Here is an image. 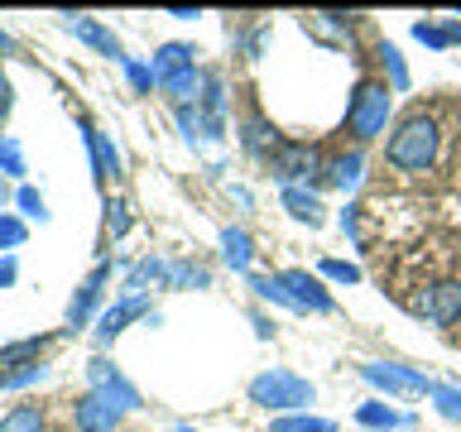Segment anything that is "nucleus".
<instances>
[{
    "label": "nucleus",
    "instance_id": "39448f33",
    "mask_svg": "<svg viewBox=\"0 0 461 432\" xmlns=\"http://www.w3.org/2000/svg\"><path fill=\"white\" fill-rule=\"evenodd\" d=\"M409 312L428 327H452L461 322V279H432L409 298Z\"/></svg>",
    "mask_w": 461,
    "mask_h": 432
},
{
    "label": "nucleus",
    "instance_id": "1a4fd4ad",
    "mask_svg": "<svg viewBox=\"0 0 461 432\" xmlns=\"http://www.w3.org/2000/svg\"><path fill=\"white\" fill-rule=\"evenodd\" d=\"M135 317H149V293H121L111 302V308H101V317H96V327H92V346H96V356L106 351V346L121 337V331L135 322Z\"/></svg>",
    "mask_w": 461,
    "mask_h": 432
},
{
    "label": "nucleus",
    "instance_id": "58836bf2",
    "mask_svg": "<svg viewBox=\"0 0 461 432\" xmlns=\"http://www.w3.org/2000/svg\"><path fill=\"white\" fill-rule=\"evenodd\" d=\"M250 322H255V337H259V341H269V337H274V317H265L259 308L250 312Z\"/></svg>",
    "mask_w": 461,
    "mask_h": 432
},
{
    "label": "nucleus",
    "instance_id": "bb28decb",
    "mask_svg": "<svg viewBox=\"0 0 461 432\" xmlns=\"http://www.w3.org/2000/svg\"><path fill=\"white\" fill-rule=\"evenodd\" d=\"M245 284H250L255 298H265V302H274V308H288V312H294V302H288L279 274H255V269H250V274H245Z\"/></svg>",
    "mask_w": 461,
    "mask_h": 432
},
{
    "label": "nucleus",
    "instance_id": "4be33fe9",
    "mask_svg": "<svg viewBox=\"0 0 461 432\" xmlns=\"http://www.w3.org/2000/svg\"><path fill=\"white\" fill-rule=\"evenodd\" d=\"M356 423L370 428V432H399L403 423H413V418L399 413L394 403H384V399H370V403H360V409H356Z\"/></svg>",
    "mask_w": 461,
    "mask_h": 432
},
{
    "label": "nucleus",
    "instance_id": "a18cd8bd",
    "mask_svg": "<svg viewBox=\"0 0 461 432\" xmlns=\"http://www.w3.org/2000/svg\"><path fill=\"white\" fill-rule=\"evenodd\" d=\"M0 96H10V82H5V72H0Z\"/></svg>",
    "mask_w": 461,
    "mask_h": 432
},
{
    "label": "nucleus",
    "instance_id": "c9c22d12",
    "mask_svg": "<svg viewBox=\"0 0 461 432\" xmlns=\"http://www.w3.org/2000/svg\"><path fill=\"white\" fill-rule=\"evenodd\" d=\"M322 279H331V284H360V265H351V259H322Z\"/></svg>",
    "mask_w": 461,
    "mask_h": 432
},
{
    "label": "nucleus",
    "instance_id": "72a5a7b5",
    "mask_svg": "<svg viewBox=\"0 0 461 432\" xmlns=\"http://www.w3.org/2000/svg\"><path fill=\"white\" fill-rule=\"evenodd\" d=\"M101 212H106V236L111 240H125L130 236V207H125V202L121 197H106V207H101Z\"/></svg>",
    "mask_w": 461,
    "mask_h": 432
},
{
    "label": "nucleus",
    "instance_id": "f3484780",
    "mask_svg": "<svg viewBox=\"0 0 461 432\" xmlns=\"http://www.w3.org/2000/svg\"><path fill=\"white\" fill-rule=\"evenodd\" d=\"M279 202H284V212L294 216V221H303L308 230H317L327 221V207H322V193H317V187H279Z\"/></svg>",
    "mask_w": 461,
    "mask_h": 432
},
{
    "label": "nucleus",
    "instance_id": "dca6fc26",
    "mask_svg": "<svg viewBox=\"0 0 461 432\" xmlns=\"http://www.w3.org/2000/svg\"><path fill=\"white\" fill-rule=\"evenodd\" d=\"M366 183V149H337L327 158V187H337V193H356V187Z\"/></svg>",
    "mask_w": 461,
    "mask_h": 432
},
{
    "label": "nucleus",
    "instance_id": "6ab92c4d",
    "mask_svg": "<svg viewBox=\"0 0 461 432\" xmlns=\"http://www.w3.org/2000/svg\"><path fill=\"white\" fill-rule=\"evenodd\" d=\"M173 115H178V130H183V140L193 144V149H216L226 135H216V130L207 125V115H202V106L193 101V106H173Z\"/></svg>",
    "mask_w": 461,
    "mask_h": 432
},
{
    "label": "nucleus",
    "instance_id": "9d476101",
    "mask_svg": "<svg viewBox=\"0 0 461 432\" xmlns=\"http://www.w3.org/2000/svg\"><path fill=\"white\" fill-rule=\"evenodd\" d=\"M77 130H82V144H86V164H92V178L96 183H121V173H125V158H121V149H115V140L106 135V130H96L92 121H77Z\"/></svg>",
    "mask_w": 461,
    "mask_h": 432
},
{
    "label": "nucleus",
    "instance_id": "7ed1b4c3",
    "mask_svg": "<svg viewBox=\"0 0 461 432\" xmlns=\"http://www.w3.org/2000/svg\"><path fill=\"white\" fill-rule=\"evenodd\" d=\"M265 173L279 187H322L327 183V154L312 140H279V149L265 158Z\"/></svg>",
    "mask_w": 461,
    "mask_h": 432
},
{
    "label": "nucleus",
    "instance_id": "c756f323",
    "mask_svg": "<svg viewBox=\"0 0 461 432\" xmlns=\"http://www.w3.org/2000/svg\"><path fill=\"white\" fill-rule=\"evenodd\" d=\"M14 207H20V216H24V221H49V202H43V193H39V187H29V183H20V187H14Z\"/></svg>",
    "mask_w": 461,
    "mask_h": 432
},
{
    "label": "nucleus",
    "instance_id": "79ce46f5",
    "mask_svg": "<svg viewBox=\"0 0 461 432\" xmlns=\"http://www.w3.org/2000/svg\"><path fill=\"white\" fill-rule=\"evenodd\" d=\"M10 115V96H0V121ZM0 140H5V130H0Z\"/></svg>",
    "mask_w": 461,
    "mask_h": 432
},
{
    "label": "nucleus",
    "instance_id": "cd10ccee",
    "mask_svg": "<svg viewBox=\"0 0 461 432\" xmlns=\"http://www.w3.org/2000/svg\"><path fill=\"white\" fill-rule=\"evenodd\" d=\"M269 432H337V423H331V418H317V413H284L269 423Z\"/></svg>",
    "mask_w": 461,
    "mask_h": 432
},
{
    "label": "nucleus",
    "instance_id": "9b49d317",
    "mask_svg": "<svg viewBox=\"0 0 461 432\" xmlns=\"http://www.w3.org/2000/svg\"><path fill=\"white\" fill-rule=\"evenodd\" d=\"M279 284H284L288 302H294V312H312V317L337 312V302H331V293L322 288L317 274H308V269H279Z\"/></svg>",
    "mask_w": 461,
    "mask_h": 432
},
{
    "label": "nucleus",
    "instance_id": "f704fd0d",
    "mask_svg": "<svg viewBox=\"0 0 461 432\" xmlns=\"http://www.w3.org/2000/svg\"><path fill=\"white\" fill-rule=\"evenodd\" d=\"M428 399L438 403L442 418H456V423H461V384H432Z\"/></svg>",
    "mask_w": 461,
    "mask_h": 432
},
{
    "label": "nucleus",
    "instance_id": "aec40b11",
    "mask_svg": "<svg viewBox=\"0 0 461 432\" xmlns=\"http://www.w3.org/2000/svg\"><path fill=\"white\" fill-rule=\"evenodd\" d=\"M149 68H154V82L168 77V72L197 68V49H193V43H183V39H168V43H158V49H154Z\"/></svg>",
    "mask_w": 461,
    "mask_h": 432
},
{
    "label": "nucleus",
    "instance_id": "49530a36",
    "mask_svg": "<svg viewBox=\"0 0 461 432\" xmlns=\"http://www.w3.org/2000/svg\"><path fill=\"white\" fill-rule=\"evenodd\" d=\"M173 432H197V428H193V423H178V428H173Z\"/></svg>",
    "mask_w": 461,
    "mask_h": 432
},
{
    "label": "nucleus",
    "instance_id": "412c9836",
    "mask_svg": "<svg viewBox=\"0 0 461 432\" xmlns=\"http://www.w3.org/2000/svg\"><path fill=\"white\" fill-rule=\"evenodd\" d=\"M221 259H226L230 274H250V265H255V240H250V230L226 226V230H221Z\"/></svg>",
    "mask_w": 461,
    "mask_h": 432
},
{
    "label": "nucleus",
    "instance_id": "6e6552de",
    "mask_svg": "<svg viewBox=\"0 0 461 432\" xmlns=\"http://www.w3.org/2000/svg\"><path fill=\"white\" fill-rule=\"evenodd\" d=\"M360 380L380 394H432V380L413 365H399V360H360Z\"/></svg>",
    "mask_w": 461,
    "mask_h": 432
},
{
    "label": "nucleus",
    "instance_id": "20e7f679",
    "mask_svg": "<svg viewBox=\"0 0 461 432\" xmlns=\"http://www.w3.org/2000/svg\"><path fill=\"white\" fill-rule=\"evenodd\" d=\"M245 394H250L255 409L284 418V413H308L317 389H312V380H303V374H294V370H259Z\"/></svg>",
    "mask_w": 461,
    "mask_h": 432
},
{
    "label": "nucleus",
    "instance_id": "393cba45",
    "mask_svg": "<svg viewBox=\"0 0 461 432\" xmlns=\"http://www.w3.org/2000/svg\"><path fill=\"white\" fill-rule=\"evenodd\" d=\"M49 428V418H43L39 403H14V409L0 418V432H43Z\"/></svg>",
    "mask_w": 461,
    "mask_h": 432
},
{
    "label": "nucleus",
    "instance_id": "f03ea898",
    "mask_svg": "<svg viewBox=\"0 0 461 432\" xmlns=\"http://www.w3.org/2000/svg\"><path fill=\"white\" fill-rule=\"evenodd\" d=\"M394 111V92H389L384 77H356L351 96H346V115H341V130L351 135L356 149H366L370 140L384 135V121Z\"/></svg>",
    "mask_w": 461,
    "mask_h": 432
},
{
    "label": "nucleus",
    "instance_id": "ddd939ff",
    "mask_svg": "<svg viewBox=\"0 0 461 432\" xmlns=\"http://www.w3.org/2000/svg\"><path fill=\"white\" fill-rule=\"evenodd\" d=\"M121 418L125 413L101 399L96 389H86V394H77V403H72V423H77V432H115Z\"/></svg>",
    "mask_w": 461,
    "mask_h": 432
},
{
    "label": "nucleus",
    "instance_id": "e433bc0d",
    "mask_svg": "<svg viewBox=\"0 0 461 432\" xmlns=\"http://www.w3.org/2000/svg\"><path fill=\"white\" fill-rule=\"evenodd\" d=\"M341 236L351 240V245H366V236H360V207H356V202H346V212H341Z\"/></svg>",
    "mask_w": 461,
    "mask_h": 432
},
{
    "label": "nucleus",
    "instance_id": "a878e982",
    "mask_svg": "<svg viewBox=\"0 0 461 432\" xmlns=\"http://www.w3.org/2000/svg\"><path fill=\"white\" fill-rule=\"evenodd\" d=\"M43 374H49V360H24V365H14L10 374H0V394H14V389H29V384H39Z\"/></svg>",
    "mask_w": 461,
    "mask_h": 432
},
{
    "label": "nucleus",
    "instance_id": "b1692460",
    "mask_svg": "<svg viewBox=\"0 0 461 432\" xmlns=\"http://www.w3.org/2000/svg\"><path fill=\"white\" fill-rule=\"evenodd\" d=\"M164 288H212V269L202 259H168Z\"/></svg>",
    "mask_w": 461,
    "mask_h": 432
},
{
    "label": "nucleus",
    "instance_id": "4468645a",
    "mask_svg": "<svg viewBox=\"0 0 461 432\" xmlns=\"http://www.w3.org/2000/svg\"><path fill=\"white\" fill-rule=\"evenodd\" d=\"M197 106H202V115H207V125L216 130V135H226V121H230V82H226V72L207 68V82H202Z\"/></svg>",
    "mask_w": 461,
    "mask_h": 432
},
{
    "label": "nucleus",
    "instance_id": "37998d69",
    "mask_svg": "<svg viewBox=\"0 0 461 432\" xmlns=\"http://www.w3.org/2000/svg\"><path fill=\"white\" fill-rule=\"evenodd\" d=\"M5 53H10V34L0 29V58H5Z\"/></svg>",
    "mask_w": 461,
    "mask_h": 432
},
{
    "label": "nucleus",
    "instance_id": "f8f14e48",
    "mask_svg": "<svg viewBox=\"0 0 461 432\" xmlns=\"http://www.w3.org/2000/svg\"><path fill=\"white\" fill-rule=\"evenodd\" d=\"M63 24H68V34L72 39H82L86 49H96L101 58H111V63H125V43L115 39V29H106L101 20H92V14H63Z\"/></svg>",
    "mask_w": 461,
    "mask_h": 432
},
{
    "label": "nucleus",
    "instance_id": "f257e3e1",
    "mask_svg": "<svg viewBox=\"0 0 461 432\" xmlns=\"http://www.w3.org/2000/svg\"><path fill=\"white\" fill-rule=\"evenodd\" d=\"M442 154V125L432 115L413 111L394 125V135L384 140V164L399 173H428Z\"/></svg>",
    "mask_w": 461,
    "mask_h": 432
},
{
    "label": "nucleus",
    "instance_id": "2eb2a0df",
    "mask_svg": "<svg viewBox=\"0 0 461 432\" xmlns=\"http://www.w3.org/2000/svg\"><path fill=\"white\" fill-rule=\"evenodd\" d=\"M279 140H284V135H279V130H274L259 111H245V115H240V149L250 154V158H259V164H265V158L279 149Z\"/></svg>",
    "mask_w": 461,
    "mask_h": 432
},
{
    "label": "nucleus",
    "instance_id": "4c0bfd02",
    "mask_svg": "<svg viewBox=\"0 0 461 432\" xmlns=\"http://www.w3.org/2000/svg\"><path fill=\"white\" fill-rule=\"evenodd\" d=\"M14 279H20V259L0 255V288H14Z\"/></svg>",
    "mask_w": 461,
    "mask_h": 432
},
{
    "label": "nucleus",
    "instance_id": "c85d7f7f",
    "mask_svg": "<svg viewBox=\"0 0 461 432\" xmlns=\"http://www.w3.org/2000/svg\"><path fill=\"white\" fill-rule=\"evenodd\" d=\"M24 173H29V164H24V144L14 140V135H5L0 140V178H20L24 183Z\"/></svg>",
    "mask_w": 461,
    "mask_h": 432
},
{
    "label": "nucleus",
    "instance_id": "7c9ffc66",
    "mask_svg": "<svg viewBox=\"0 0 461 432\" xmlns=\"http://www.w3.org/2000/svg\"><path fill=\"white\" fill-rule=\"evenodd\" d=\"M121 72H125V82H130V92H135V96H154L158 82H154V68L144 63V58H125Z\"/></svg>",
    "mask_w": 461,
    "mask_h": 432
},
{
    "label": "nucleus",
    "instance_id": "a211bd4d",
    "mask_svg": "<svg viewBox=\"0 0 461 432\" xmlns=\"http://www.w3.org/2000/svg\"><path fill=\"white\" fill-rule=\"evenodd\" d=\"M230 43H236V53H240V58H250V63H259V58H265V43H269V20L240 14V20L230 24Z\"/></svg>",
    "mask_w": 461,
    "mask_h": 432
},
{
    "label": "nucleus",
    "instance_id": "423d86ee",
    "mask_svg": "<svg viewBox=\"0 0 461 432\" xmlns=\"http://www.w3.org/2000/svg\"><path fill=\"white\" fill-rule=\"evenodd\" d=\"M86 389H96V394L106 403H115L121 413H140L144 409V394L125 380V370H115V360H106V356L86 360Z\"/></svg>",
    "mask_w": 461,
    "mask_h": 432
},
{
    "label": "nucleus",
    "instance_id": "ea45409f",
    "mask_svg": "<svg viewBox=\"0 0 461 432\" xmlns=\"http://www.w3.org/2000/svg\"><path fill=\"white\" fill-rule=\"evenodd\" d=\"M226 193H230V202H240V207H255V197H250V187H240V183H230V187H226Z\"/></svg>",
    "mask_w": 461,
    "mask_h": 432
},
{
    "label": "nucleus",
    "instance_id": "473e14b6",
    "mask_svg": "<svg viewBox=\"0 0 461 432\" xmlns=\"http://www.w3.org/2000/svg\"><path fill=\"white\" fill-rule=\"evenodd\" d=\"M409 34H413L418 43H428L432 53L452 49V39H447V29H442V20H413V24H409Z\"/></svg>",
    "mask_w": 461,
    "mask_h": 432
},
{
    "label": "nucleus",
    "instance_id": "0eeeda50",
    "mask_svg": "<svg viewBox=\"0 0 461 432\" xmlns=\"http://www.w3.org/2000/svg\"><path fill=\"white\" fill-rule=\"evenodd\" d=\"M111 274H115L111 259H96V269L77 284V293H72V302H68V337H77V331H86L101 317V298H106Z\"/></svg>",
    "mask_w": 461,
    "mask_h": 432
},
{
    "label": "nucleus",
    "instance_id": "c03bdc74",
    "mask_svg": "<svg viewBox=\"0 0 461 432\" xmlns=\"http://www.w3.org/2000/svg\"><path fill=\"white\" fill-rule=\"evenodd\" d=\"M5 202H10V187H5V178H0V207H5Z\"/></svg>",
    "mask_w": 461,
    "mask_h": 432
},
{
    "label": "nucleus",
    "instance_id": "5701e85b",
    "mask_svg": "<svg viewBox=\"0 0 461 432\" xmlns=\"http://www.w3.org/2000/svg\"><path fill=\"white\" fill-rule=\"evenodd\" d=\"M375 58H380V68H384V77H389V92H409V63H403V53L394 49L389 39H375Z\"/></svg>",
    "mask_w": 461,
    "mask_h": 432
},
{
    "label": "nucleus",
    "instance_id": "2f4dec72",
    "mask_svg": "<svg viewBox=\"0 0 461 432\" xmlns=\"http://www.w3.org/2000/svg\"><path fill=\"white\" fill-rule=\"evenodd\" d=\"M24 240H29V226H24V216H14V212H0V250H5V255H14Z\"/></svg>",
    "mask_w": 461,
    "mask_h": 432
},
{
    "label": "nucleus",
    "instance_id": "a19ab883",
    "mask_svg": "<svg viewBox=\"0 0 461 432\" xmlns=\"http://www.w3.org/2000/svg\"><path fill=\"white\" fill-rule=\"evenodd\" d=\"M442 29H447V39H452V49L461 43V20H442Z\"/></svg>",
    "mask_w": 461,
    "mask_h": 432
}]
</instances>
